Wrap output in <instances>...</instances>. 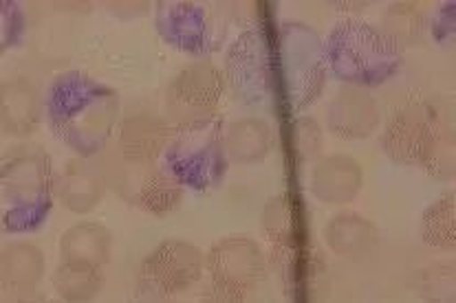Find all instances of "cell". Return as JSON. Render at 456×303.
<instances>
[{
	"instance_id": "obj_1",
	"label": "cell",
	"mask_w": 456,
	"mask_h": 303,
	"mask_svg": "<svg viewBox=\"0 0 456 303\" xmlns=\"http://www.w3.org/2000/svg\"><path fill=\"white\" fill-rule=\"evenodd\" d=\"M46 113L51 132L60 141L80 156H91L109 141L119 115V97L113 88L84 73H64L51 84Z\"/></svg>"
},
{
	"instance_id": "obj_2",
	"label": "cell",
	"mask_w": 456,
	"mask_h": 303,
	"mask_svg": "<svg viewBox=\"0 0 456 303\" xmlns=\"http://www.w3.org/2000/svg\"><path fill=\"white\" fill-rule=\"evenodd\" d=\"M381 150L399 165L426 167L439 180L454 176V130L439 104H415L399 110L381 132Z\"/></svg>"
},
{
	"instance_id": "obj_3",
	"label": "cell",
	"mask_w": 456,
	"mask_h": 303,
	"mask_svg": "<svg viewBox=\"0 0 456 303\" xmlns=\"http://www.w3.org/2000/svg\"><path fill=\"white\" fill-rule=\"evenodd\" d=\"M55 174L49 156L40 150H22L0 167V227L25 231L38 227L51 209Z\"/></svg>"
},
{
	"instance_id": "obj_4",
	"label": "cell",
	"mask_w": 456,
	"mask_h": 303,
	"mask_svg": "<svg viewBox=\"0 0 456 303\" xmlns=\"http://www.w3.org/2000/svg\"><path fill=\"white\" fill-rule=\"evenodd\" d=\"M327 60L348 86H377L393 77L399 67V46L384 31L348 20L333 29Z\"/></svg>"
},
{
	"instance_id": "obj_5",
	"label": "cell",
	"mask_w": 456,
	"mask_h": 303,
	"mask_svg": "<svg viewBox=\"0 0 456 303\" xmlns=\"http://www.w3.org/2000/svg\"><path fill=\"white\" fill-rule=\"evenodd\" d=\"M223 124L218 116L176 125L167 143V174L179 185L208 189L221 180L227 158L223 152Z\"/></svg>"
},
{
	"instance_id": "obj_6",
	"label": "cell",
	"mask_w": 456,
	"mask_h": 303,
	"mask_svg": "<svg viewBox=\"0 0 456 303\" xmlns=\"http://www.w3.org/2000/svg\"><path fill=\"white\" fill-rule=\"evenodd\" d=\"M100 170L104 174L106 187L110 185L126 200L157 218L172 213L183 200V187L157 165L128 163L119 154H115L109 170L106 167H100Z\"/></svg>"
},
{
	"instance_id": "obj_7",
	"label": "cell",
	"mask_w": 456,
	"mask_h": 303,
	"mask_svg": "<svg viewBox=\"0 0 456 303\" xmlns=\"http://www.w3.org/2000/svg\"><path fill=\"white\" fill-rule=\"evenodd\" d=\"M225 92V76L208 60L188 64L167 88V115L176 125L208 119Z\"/></svg>"
},
{
	"instance_id": "obj_8",
	"label": "cell",
	"mask_w": 456,
	"mask_h": 303,
	"mask_svg": "<svg viewBox=\"0 0 456 303\" xmlns=\"http://www.w3.org/2000/svg\"><path fill=\"white\" fill-rule=\"evenodd\" d=\"M206 255L185 240H166L151 251L139 268V279L155 295L172 297L188 291L201 279Z\"/></svg>"
},
{
	"instance_id": "obj_9",
	"label": "cell",
	"mask_w": 456,
	"mask_h": 303,
	"mask_svg": "<svg viewBox=\"0 0 456 303\" xmlns=\"http://www.w3.org/2000/svg\"><path fill=\"white\" fill-rule=\"evenodd\" d=\"M209 282L248 292L265 277V253L249 237H225L206 255Z\"/></svg>"
},
{
	"instance_id": "obj_10",
	"label": "cell",
	"mask_w": 456,
	"mask_h": 303,
	"mask_svg": "<svg viewBox=\"0 0 456 303\" xmlns=\"http://www.w3.org/2000/svg\"><path fill=\"white\" fill-rule=\"evenodd\" d=\"M381 113L375 97L364 88L344 86L327 108V128L335 137L360 141L379 128Z\"/></svg>"
},
{
	"instance_id": "obj_11",
	"label": "cell",
	"mask_w": 456,
	"mask_h": 303,
	"mask_svg": "<svg viewBox=\"0 0 456 303\" xmlns=\"http://www.w3.org/2000/svg\"><path fill=\"white\" fill-rule=\"evenodd\" d=\"M364 170L348 154H329L314 163L309 191L324 204H348L360 195Z\"/></svg>"
},
{
	"instance_id": "obj_12",
	"label": "cell",
	"mask_w": 456,
	"mask_h": 303,
	"mask_svg": "<svg viewBox=\"0 0 456 303\" xmlns=\"http://www.w3.org/2000/svg\"><path fill=\"white\" fill-rule=\"evenodd\" d=\"M40 86L25 76L0 82V128L13 137H29L40 124Z\"/></svg>"
},
{
	"instance_id": "obj_13",
	"label": "cell",
	"mask_w": 456,
	"mask_h": 303,
	"mask_svg": "<svg viewBox=\"0 0 456 303\" xmlns=\"http://www.w3.org/2000/svg\"><path fill=\"white\" fill-rule=\"evenodd\" d=\"M170 143V125L161 116L142 110L128 115L119 128L118 154L128 163L155 165Z\"/></svg>"
},
{
	"instance_id": "obj_14",
	"label": "cell",
	"mask_w": 456,
	"mask_h": 303,
	"mask_svg": "<svg viewBox=\"0 0 456 303\" xmlns=\"http://www.w3.org/2000/svg\"><path fill=\"white\" fill-rule=\"evenodd\" d=\"M157 29L176 49L192 55L209 51L208 13L192 3H161L157 9Z\"/></svg>"
},
{
	"instance_id": "obj_15",
	"label": "cell",
	"mask_w": 456,
	"mask_h": 303,
	"mask_svg": "<svg viewBox=\"0 0 456 303\" xmlns=\"http://www.w3.org/2000/svg\"><path fill=\"white\" fill-rule=\"evenodd\" d=\"M324 244L338 258L360 262L379 246V228L355 211H342L324 225Z\"/></svg>"
},
{
	"instance_id": "obj_16",
	"label": "cell",
	"mask_w": 456,
	"mask_h": 303,
	"mask_svg": "<svg viewBox=\"0 0 456 303\" xmlns=\"http://www.w3.org/2000/svg\"><path fill=\"white\" fill-rule=\"evenodd\" d=\"M106 194L104 174L97 165L88 161H69L62 174L55 179V195L64 209L86 216Z\"/></svg>"
},
{
	"instance_id": "obj_17",
	"label": "cell",
	"mask_w": 456,
	"mask_h": 303,
	"mask_svg": "<svg viewBox=\"0 0 456 303\" xmlns=\"http://www.w3.org/2000/svg\"><path fill=\"white\" fill-rule=\"evenodd\" d=\"M276 148V132L260 116H240L223 130V152L227 163L256 165Z\"/></svg>"
},
{
	"instance_id": "obj_18",
	"label": "cell",
	"mask_w": 456,
	"mask_h": 303,
	"mask_svg": "<svg viewBox=\"0 0 456 303\" xmlns=\"http://www.w3.org/2000/svg\"><path fill=\"white\" fill-rule=\"evenodd\" d=\"M276 253H282V264H278V270L285 277L289 295H296L302 301L315 299L320 288L327 286V266L322 255L311 249L306 240L287 249H276Z\"/></svg>"
},
{
	"instance_id": "obj_19",
	"label": "cell",
	"mask_w": 456,
	"mask_h": 303,
	"mask_svg": "<svg viewBox=\"0 0 456 303\" xmlns=\"http://www.w3.org/2000/svg\"><path fill=\"white\" fill-rule=\"evenodd\" d=\"M45 270V253L31 242H12L0 251V282L16 295L36 292Z\"/></svg>"
},
{
	"instance_id": "obj_20",
	"label": "cell",
	"mask_w": 456,
	"mask_h": 303,
	"mask_svg": "<svg viewBox=\"0 0 456 303\" xmlns=\"http://www.w3.org/2000/svg\"><path fill=\"white\" fill-rule=\"evenodd\" d=\"M113 235L104 225L82 220L67 228L60 240V262L91 264L104 268L110 262Z\"/></svg>"
},
{
	"instance_id": "obj_21",
	"label": "cell",
	"mask_w": 456,
	"mask_h": 303,
	"mask_svg": "<svg viewBox=\"0 0 456 303\" xmlns=\"http://www.w3.org/2000/svg\"><path fill=\"white\" fill-rule=\"evenodd\" d=\"M260 227H263L265 235L273 244V251L300 244V242H305L306 231L302 203H297L291 194L276 195L263 209Z\"/></svg>"
},
{
	"instance_id": "obj_22",
	"label": "cell",
	"mask_w": 456,
	"mask_h": 303,
	"mask_svg": "<svg viewBox=\"0 0 456 303\" xmlns=\"http://www.w3.org/2000/svg\"><path fill=\"white\" fill-rule=\"evenodd\" d=\"M104 286V268L91 264L60 262L53 275V288L64 303H91Z\"/></svg>"
},
{
	"instance_id": "obj_23",
	"label": "cell",
	"mask_w": 456,
	"mask_h": 303,
	"mask_svg": "<svg viewBox=\"0 0 456 303\" xmlns=\"http://www.w3.org/2000/svg\"><path fill=\"white\" fill-rule=\"evenodd\" d=\"M322 125L314 116H296L282 130V152L293 165H309L322 158Z\"/></svg>"
},
{
	"instance_id": "obj_24",
	"label": "cell",
	"mask_w": 456,
	"mask_h": 303,
	"mask_svg": "<svg viewBox=\"0 0 456 303\" xmlns=\"http://www.w3.org/2000/svg\"><path fill=\"white\" fill-rule=\"evenodd\" d=\"M419 235L428 246L454 251L456 246V203L454 194L444 195L423 211Z\"/></svg>"
},
{
	"instance_id": "obj_25",
	"label": "cell",
	"mask_w": 456,
	"mask_h": 303,
	"mask_svg": "<svg viewBox=\"0 0 456 303\" xmlns=\"http://www.w3.org/2000/svg\"><path fill=\"white\" fill-rule=\"evenodd\" d=\"M384 34L397 46L415 44L426 29V18L415 4L397 3L384 13Z\"/></svg>"
},
{
	"instance_id": "obj_26",
	"label": "cell",
	"mask_w": 456,
	"mask_h": 303,
	"mask_svg": "<svg viewBox=\"0 0 456 303\" xmlns=\"http://www.w3.org/2000/svg\"><path fill=\"white\" fill-rule=\"evenodd\" d=\"M419 295L428 303H454V268L452 264L428 266L419 275Z\"/></svg>"
},
{
	"instance_id": "obj_27",
	"label": "cell",
	"mask_w": 456,
	"mask_h": 303,
	"mask_svg": "<svg viewBox=\"0 0 456 303\" xmlns=\"http://www.w3.org/2000/svg\"><path fill=\"white\" fill-rule=\"evenodd\" d=\"M25 34V16L16 3L0 0V53L16 46Z\"/></svg>"
},
{
	"instance_id": "obj_28",
	"label": "cell",
	"mask_w": 456,
	"mask_h": 303,
	"mask_svg": "<svg viewBox=\"0 0 456 303\" xmlns=\"http://www.w3.org/2000/svg\"><path fill=\"white\" fill-rule=\"evenodd\" d=\"M201 303H245V292L209 282L201 295Z\"/></svg>"
},
{
	"instance_id": "obj_29",
	"label": "cell",
	"mask_w": 456,
	"mask_h": 303,
	"mask_svg": "<svg viewBox=\"0 0 456 303\" xmlns=\"http://www.w3.org/2000/svg\"><path fill=\"white\" fill-rule=\"evenodd\" d=\"M16 303H51L46 297L42 295H36V292H31V295H22L20 299H18Z\"/></svg>"
}]
</instances>
